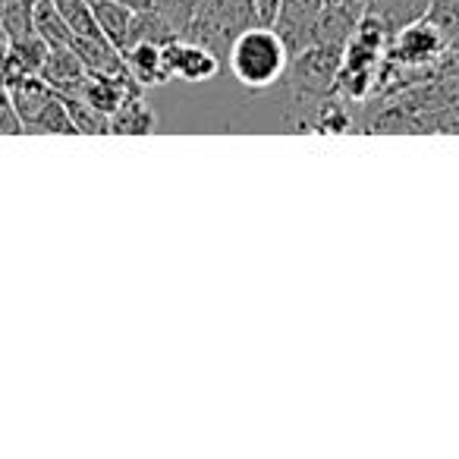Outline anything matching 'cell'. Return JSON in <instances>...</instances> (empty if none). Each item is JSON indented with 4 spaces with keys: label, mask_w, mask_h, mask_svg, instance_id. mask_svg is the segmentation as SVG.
<instances>
[{
    "label": "cell",
    "mask_w": 459,
    "mask_h": 459,
    "mask_svg": "<svg viewBox=\"0 0 459 459\" xmlns=\"http://www.w3.org/2000/svg\"><path fill=\"white\" fill-rule=\"evenodd\" d=\"M325 7V0H281L271 26L287 41L290 54H299L315 45V22Z\"/></svg>",
    "instance_id": "5"
},
{
    "label": "cell",
    "mask_w": 459,
    "mask_h": 459,
    "mask_svg": "<svg viewBox=\"0 0 459 459\" xmlns=\"http://www.w3.org/2000/svg\"><path fill=\"white\" fill-rule=\"evenodd\" d=\"M0 135H22V120L7 89H0Z\"/></svg>",
    "instance_id": "23"
},
{
    "label": "cell",
    "mask_w": 459,
    "mask_h": 459,
    "mask_svg": "<svg viewBox=\"0 0 459 459\" xmlns=\"http://www.w3.org/2000/svg\"><path fill=\"white\" fill-rule=\"evenodd\" d=\"M139 91H142V85L123 70V73H114V76H89V82H85L79 98H85L91 108L101 110L104 117H110L129 95H139Z\"/></svg>",
    "instance_id": "9"
},
{
    "label": "cell",
    "mask_w": 459,
    "mask_h": 459,
    "mask_svg": "<svg viewBox=\"0 0 459 459\" xmlns=\"http://www.w3.org/2000/svg\"><path fill=\"white\" fill-rule=\"evenodd\" d=\"M120 4H126V7H133V10H145V7H152V0H120Z\"/></svg>",
    "instance_id": "25"
},
{
    "label": "cell",
    "mask_w": 459,
    "mask_h": 459,
    "mask_svg": "<svg viewBox=\"0 0 459 459\" xmlns=\"http://www.w3.org/2000/svg\"><path fill=\"white\" fill-rule=\"evenodd\" d=\"M39 76L64 98H79L85 82H89V73H85L82 60H79V54L73 51V48H51L45 64H41Z\"/></svg>",
    "instance_id": "6"
},
{
    "label": "cell",
    "mask_w": 459,
    "mask_h": 459,
    "mask_svg": "<svg viewBox=\"0 0 459 459\" xmlns=\"http://www.w3.org/2000/svg\"><path fill=\"white\" fill-rule=\"evenodd\" d=\"M365 13V7H350V4H325L315 22V45L325 48H340L343 51L350 45L352 32H356L359 16Z\"/></svg>",
    "instance_id": "8"
},
{
    "label": "cell",
    "mask_w": 459,
    "mask_h": 459,
    "mask_svg": "<svg viewBox=\"0 0 459 459\" xmlns=\"http://www.w3.org/2000/svg\"><path fill=\"white\" fill-rule=\"evenodd\" d=\"M446 51V39L434 22H428L425 16L415 22H409L406 29L390 35L387 45V60L406 66V70H431Z\"/></svg>",
    "instance_id": "3"
},
{
    "label": "cell",
    "mask_w": 459,
    "mask_h": 459,
    "mask_svg": "<svg viewBox=\"0 0 459 459\" xmlns=\"http://www.w3.org/2000/svg\"><path fill=\"white\" fill-rule=\"evenodd\" d=\"M0 13H4V0H0Z\"/></svg>",
    "instance_id": "27"
},
{
    "label": "cell",
    "mask_w": 459,
    "mask_h": 459,
    "mask_svg": "<svg viewBox=\"0 0 459 459\" xmlns=\"http://www.w3.org/2000/svg\"><path fill=\"white\" fill-rule=\"evenodd\" d=\"M425 20L434 22L444 32L446 45H450V39L459 32V0H431Z\"/></svg>",
    "instance_id": "21"
},
{
    "label": "cell",
    "mask_w": 459,
    "mask_h": 459,
    "mask_svg": "<svg viewBox=\"0 0 459 459\" xmlns=\"http://www.w3.org/2000/svg\"><path fill=\"white\" fill-rule=\"evenodd\" d=\"M421 117V133H446V135H459V101L446 104L440 110L431 114H419Z\"/></svg>",
    "instance_id": "22"
},
{
    "label": "cell",
    "mask_w": 459,
    "mask_h": 459,
    "mask_svg": "<svg viewBox=\"0 0 459 459\" xmlns=\"http://www.w3.org/2000/svg\"><path fill=\"white\" fill-rule=\"evenodd\" d=\"M431 7V0H368L365 4V13L377 16V20L387 26V32H400L409 22L421 20Z\"/></svg>",
    "instance_id": "12"
},
{
    "label": "cell",
    "mask_w": 459,
    "mask_h": 459,
    "mask_svg": "<svg viewBox=\"0 0 459 459\" xmlns=\"http://www.w3.org/2000/svg\"><path fill=\"white\" fill-rule=\"evenodd\" d=\"M89 4H91V10H95V20H98V26H101L104 39L117 48L126 45L129 22H133L135 10L120 4V0H89Z\"/></svg>",
    "instance_id": "14"
},
{
    "label": "cell",
    "mask_w": 459,
    "mask_h": 459,
    "mask_svg": "<svg viewBox=\"0 0 459 459\" xmlns=\"http://www.w3.org/2000/svg\"><path fill=\"white\" fill-rule=\"evenodd\" d=\"M64 101H66V110H70L73 123H76V133H85V135L110 133V117L95 110L85 98H64Z\"/></svg>",
    "instance_id": "19"
},
{
    "label": "cell",
    "mask_w": 459,
    "mask_h": 459,
    "mask_svg": "<svg viewBox=\"0 0 459 459\" xmlns=\"http://www.w3.org/2000/svg\"><path fill=\"white\" fill-rule=\"evenodd\" d=\"M57 7L64 13L66 26H70L73 39H104L89 0H57Z\"/></svg>",
    "instance_id": "18"
},
{
    "label": "cell",
    "mask_w": 459,
    "mask_h": 459,
    "mask_svg": "<svg viewBox=\"0 0 459 459\" xmlns=\"http://www.w3.org/2000/svg\"><path fill=\"white\" fill-rule=\"evenodd\" d=\"M32 26L51 48H70L73 45V32H70V26H66L64 13H60L57 0H35Z\"/></svg>",
    "instance_id": "15"
},
{
    "label": "cell",
    "mask_w": 459,
    "mask_h": 459,
    "mask_svg": "<svg viewBox=\"0 0 459 459\" xmlns=\"http://www.w3.org/2000/svg\"><path fill=\"white\" fill-rule=\"evenodd\" d=\"M152 7L158 10L179 35H183L186 26L192 22V16H195L198 7H202V0H152Z\"/></svg>",
    "instance_id": "20"
},
{
    "label": "cell",
    "mask_w": 459,
    "mask_h": 459,
    "mask_svg": "<svg viewBox=\"0 0 459 459\" xmlns=\"http://www.w3.org/2000/svg\"><path fill=\"white\" fill-rule=\"evenodd\" d=\"M4 4H7V0H4Z\"/></svg>",
    "instance_id": "28"
},
{
    "label": "cell",
    "mask_w": 459,
    "mask_h": 459,
    "mask_svg": "<svg viewBox=\"0 0 459 459\" xmlns=\"http://www.w3.org/2000/svg\"><path fill=\"white\" fill-rule=\"evenodd\" d=\"M120 54H123V64H126V73L142 85V89L173 82L170 70H167V60H164V45H154V41H139V45L123 48Z\"/></svg>",
    "instance_id": "7"
},
{
    "label": "cell",
    "mask_w": 459,
    "mask_h": 459,
    "mask_svg": "<svg viewBox=\"0 0 459 459\" xmlns=\"http://www.w3.org/2000/svg\"><path fill=\"white\" fill-rule=\"evenodd\" d=\"M255 22V0H202V7L186 26L183 39L198 41V45L211 48L221 60H227L233 39Z\"/></svg>",
    "instance_id": "2"
},
{
    "label": "cell",
    "mask_w": 459,
    "mask_h": 459,
    "mask_svg": "<svg viewBox=\"0 0 459 459\" xmlns=\"http://www.w3.org/2000/svg\"><path fill=\"white\" fill-rule=\"evenodd\" d=\"M158 126V114L145 101V95H129L120 108L110 114V135H148Z\"/></svg>",
    "instance_id": "11"
},
{
    "label": "cell",
    "mask_w": 459,
    "mask_h": 459,
    "mask_svg": "<svg viewBox=\"0 0 459 459\" xmlns=\"http://www.w3.org/2000/svg\"><path fill=\"white\" fill-rule=\"evenodd\" d=\"M325 4H350V7H365L368 0H325Z\"/></svg>",
    "instance_id": "26"
},
{
    "label": "cell",
    "mask_w": 459,
    "mask_h": 459,
    "mask_svg": "<svg viewBox=\"0 0 459 459\" xmlns=\"http://www.w3.org/2000/svg\"><path fill=\"white\" fill-rule=\"evenodd\" d=\"M70 48L79 54V60H82L89 76H114V73L126 70L120 48L110 45L108 39H73Z\"/></svg>",
    "instance_id": "10"
},
{
    "label": "cell",
    "mask_w": 459,
    "mask_h": 459,
    "mask_svg": "<svg viewBox=\"0 0 459 459\" xmlns=\"http://www.w3.org/2000/svg\"><path fill=\"white\" fill-rule=\"evenodd\" d=\"M179 39V32L158 13L154 7H145V10H135L133 22H129V35H126V45H139V41H154V45H167V41ZM120 48V51H123Z\"/></svg>",
    "instance_id": "16"
},
{
    "label": "cell",
    "mask_w": 459,
    "mask_h": 459,
    "mask_svg": "<svg viewBox=\"0 0 459 459\" xmlns=\"http://www.w3.org/2000/svg\"><path fill=\"white\" fill-rule=\"evenodd\" d=\"M10 98H13V108L22 120V133H26L29 123H32L35 117L45 110V104L54 98V89L41 76H26L22 82H16L13 89H10Z\"/></svg>",
    "instance_id": "13"
},
{
    "label": "cell",
    "mask_w": 459,
    "mask_h": 459,
    "mask_svg": "<svg viewBox=\"0 0 459 459\" xmlns=\"http://www.w3.org/2000/svg\"><path fill=\"white\" fill-rule=\"evenodd\" d=\"M277 7H281V0H255V20L262 26H271L277 16Z\"/></svg>",
    "instance_id": "24"
},
{
    "label": "cell",
    "mask_w": 459,
    "mask_h": 459,
    "mask_svg": "<svg viewBox=\"0 0 459 459\" xmlns=\"http://www.w3.org/2000/svg\"><path fill=\"white\" fill-rule=\"evenodd\" d=\"M164 60L167 70H170V79H179V82H208V79H214L221 73V57L211 48L183 39V35L167 41Z\"/></svg>",
    "instance_id": "4"
},
{
    "label": "cell",
    "mask_w": 459,
    "mask_h": 459,
    "mask_svg": "<svg viewBox=\"0 0 459 459\" xmlns=\"http://www.w3.org/2000/svg\"><path fill=\"white\" fill-rule=\"evenodd\" d=\"M290 60H293V54H290L287 41L281 39V32L274 26H262V22L243 29L227 51L230 73L249 91H264L281 85Z\"/></svg>",
    "instance_id": "1"
},
{
    "label": "cell",
    "mask_w": 459,
    "mask_h": 459,
    "mask_svg": "<svg viewBox=\"0 0 459 459\" xmlns=\"http://www.w3.org/2000/svg\"><path fill=\"white\" fill-rule=\"evenodd\" d=\"M26 133H32V135H51V133L79 135L76 133V123H73L70 110H66L64 95H57V91H54V98L45 104V110H41V114L26 126Z\"/></svg>",
    "instance_id": "17"
}]
</instances>
